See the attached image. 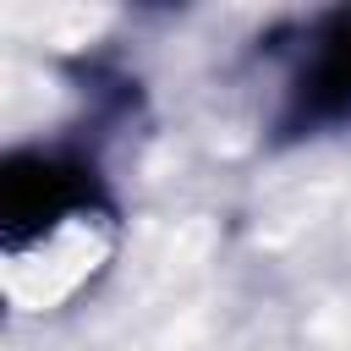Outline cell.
Returning a JSON list of instances; mask_svg holds the SVG:
<instances>
[{
    "mask_svg": "<svg viewBox=\"0 0 351 351\" xmlns=\"http://www.w3.org/2000/svg\"><path fill=\"white\" fill-rule=\"evenodd\" d=\"M302 110L313 121L351 110V16H340L335 33L318 44V55H313V66L302 77Z\"/></svg>",
    "mask_w": 351,
    "mask_h": 351,
    "instance_id": "cell-1",
    "label": "cell"
}]
</instances>
